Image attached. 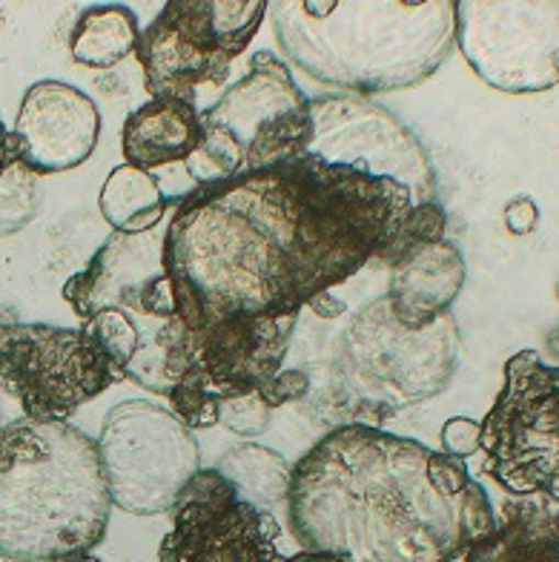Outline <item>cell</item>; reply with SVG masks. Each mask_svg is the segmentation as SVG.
I'll return each instance as SVG.
<instances>
[{
    "instance_id": "obj_12",
    "label": "cell",
    "mask_w": 559,
    "mask_h": 562,
    "mask_svg": "<svg viewBox=\"0 0 559 562\" xmlns=\"http://www.w3.org/2000/svg\"><path fill=\"white\" fill-rule=\"evenodd\" d=\"M119 379L110 356L83 327L21 322L0 313V382L30 419L67 422Z\"/></svg>"
},
{
    "instance_id": "obj_15",
    "label": "cell",
    "mask_w": 559,
    "mask_h": 562,
    "mask_svg": "<svg viewBox=\"0 0 559 562\" xmlns=\"http://www.w3.org/2000/svg\"><path fill=\"white\" fill-rule=\"evenodd\" d=\"M276 514L247 503L213 468L187 485L172 508L158 562H288Z\"/></svg>"
},
{
    "instance_id": "obj_1",
    "label": "cell",
    "mask_w": 559,
    "mask_h": 562,
    "mask_svg": "<svg viewBox=\"0 0 559 562\" xmlns=\"http://www.w3.org/2000/svg\"><path fill=\"white\" fill-rule=\"evenodd\" d=\"M384 210L333 184L302 156L192 187L167 224V270L201 325L299 316L304 304L388 250Z\"/></svg>"
},
{
    "instance_id": "obj_5",
    "label": "cell",
    "mask_w": 559,
    "mask_h": 562,
    "mask_svg": "<svg viewBox=\"0 0 559 562\" xmlns=\"http://www.w3.org/2000/svg\"><path fill=\"white\" fill-rule=\"evenodd\" d=\"M98 442L69 422L0 425V557L60 562L89 554L110 528Z\"/></svg>"
},
{
    "instance_id": "obj_31",
    "label": "cell",
    "mask_w": 559,
    "mask_h": 562,
    "mask_svg": "<svg viewBox=\"0 0 559 562\" xmlns=\"http://www.w3.org/2000/svg\"><path fill=\"white\" fill-rule=\"evenodd\" d=\"M60 562H101V560L92 554H83V557H72V560H60Z\"/></svg>"
},
{
    "instance_id": "obj_29",
    "label": "cell",
    "mask_w": 559,
    "mask_h": 562,
    "mask_svg": "<svg viewBox=\"0 0 559 562\" xmlns=\"http://www.w3.org/2000/svg\"><path fill=\"white\" fill-rule=\"evenodd\" d=\"M310 307L318 313V316L331 318V316H342L345 313V302H339V299H333L331 293H322V296H316L313 302H310Z\"/></svg>"
},
{
    "instance_id": "obj_19",
    "label": "cell",
    "mask_w": 559,
    "mask_h": 562,
    "mask_svg": "<svg viewBox=\"0 0 559 562\" xmlns=\"http://www.w3.org/2000/svg\"><path fill=\"white\" fill-rule=\"evenodd\" d=\"M465 562H559V505L548 496L505 499L491 531Z\"/></svg>"
},
{
    "instance_id": "obj_25",
    "label": "cell",
    "mask_w": 559,
    "mask_h": 562,
    "mask_svg": "<svg viewBox=\"0 0 559 562\" xmlns=\"http://www.w3.org/2000/svg\"><path fill=\"white\" fill-rule=\"evenodd\" d=\"M479 442H482V428H479V422L468 419V416H454L441 428V448L454 459L465 462L468 457H473L479 451Z\"/></svg>"
},
{
    "instance_id": "obj_13",
    "label": "cell",
    "mask_w": 559,
    "mask_h": 562,
    "mask_svg": "<svg viewBox=\"0 0 559 562\" xmlns=\"http://www.w3.org/2000/svg\"><path fill=\"white\" fill-rule=\"evenodd\" d=\"M457 46L488 87L530 95L559 87V0H462Z\"/></svg>"
},
{
    "instance_id": "obj_27",
    "label": "cell",
    "mask_w": 559,
    "mask_h": 562,
    "mask_svg": "<svg viewBox=\"0 0 559 562\" xmlns=\"http://www.w3.org/2000/svg\"><path fill=\"white\" fill-rule=\"evenodd\" d=\"M537 201L528 199V195H516L514 201H508V207H505V227H508L514 236H528V233H534V229H537Z\"/></svg>"
},
{
    "instance_id": "obj_17",
    "label": "cell",
    "mask_w": 559,
    "mask_h": 562,
    "mask_svg": "<svg viewBox=\"0 0 559 562\" xmlns=\"http://www.w3.org/2000/svg\"><path fill=\"white\" fill-rule=\"evenodd\" d=\"M468 270L459 247L448 238L416 245L390 265V284L384 296L405 327H425L450 313L462 293Z\"/></svg>"
},
{
    "instance_id": "obj_23",
    "label": "cell",
    "mask_w": 559,
    "mask_h": 562,
    "mask_svg": "<svg viewBox=\"0 0 559 562\" xmlns=\"http://www.w3.org/2000/svg\"><path fill=\"white\" fill-rule=\"evenodd\" d=\"M41 207L37 176L23 164H12L7 176L0 178V236L26 227Z\"/></svg>"
},
{
    "instance_id": "obj_2",
    "label": "cell",
    "mask_w": 559,
    "mask_h": 562,
    "mask_svg": "<svg viewBox=\"0 0 559 562\" xmlns=\"http://www.w3.org/2000/svg\"><path fill=\"white\" fill-rule=\"evenodd\" d=\"M288 528L342 562H457L496 522L462 459L370 425H339L293 465Z\"/></svg>"
},
{
    "instance_id": "obj_10",
    "label": "cell",
    "mask_w": 559,
    "mask_h": 562,
    "mask_svg": "<svg viewBox=\"0 0 559 562\" xmlns=\"http://www.w3.org/2000/svg\"><path fill=\"white\" fill-rule=\"evenodd\" d=\"M479 428L482 471L500 488L559 505V364L543 362L537 350L511 356L500 396Z\"/></svg>"
},
{
    "instance_id": "obj_8",
    "label": "cell",
    "mask_w": 559,
    "mask_h": 562,
    "mask_svg": "<svg viewBox=\"0 0 559 562\" xmlns=\"http://www.w3.org/2000/svg\"><path fill=\"white\" fill-rule=\"evenodd\" d=\"M310 133V98L279 55L256 53L250 69L201 110V147L187 158L192 187L279 167Z\"/></svg>"
},
{
    "instance_id": "obj_24",
    "label": "cell",
    "mask_w": 559,
    "mask_h": 562,
    "mask_svg": "<svg viewBox=\"0 0 559 562\" xmlns=\"http://www.w3.org/2000/svg\"><path fill=\"white\" fill-rule=\"evenodd\" d=\"M272 407L261 393H247V396H236L219 405V425L236 434V437H261L270 428Z\"/></svg>"
},
{
    "instance_id": "obj_20",
    "label": "cell",
    "mask_w": 559,
    "mask_h": 562,
    "mask_svg": "<svg viewBox=\"0 0 559 562\" xmlns=\"http://www.w3.org/2000/svg\"><path fill=\"white\" fill-rule=\"evenodd\" d=\"M98 207L107 224L121 236H138L167 222L170 199L164 195L158 178L133 164H121L103 181Z\"/></svg>"
},
{
    "instance_id": "obj_3",
    "label": "cell",
    "mask_w": 559,
    "mask_h": 562,
    "mask_svg": "<svg viewBox=\"0 0 559 562\" xmlns=\"http://www.w3.org/2000/svg\"><path fill=\"white\" fill-rule=\"evenodd\" d=\"M267 15L293 67L359 98L427 81L457 46L450 0H276Z\"/></svg>"
},
{
    "instance_id": "obj_30",
    "label": "cell",
    "mask_w": 559,
    "mask_h": 562,
    "mask_svg": "<svg viewBox=\"0 0 559 562\" xmlns=\"http://www.w3.org/2000/svg\"><path fill=\"white\" fill-rule=\"evenodd\" d=\"M288 562H342L331 554H318V551H299V554L288 557Z\"/></svg>"
},
{
    "instance_id": "obj_18",
    "label": "cell",
    "mask_w": 559,
    "mask_h": 562,
    "mask_svg": "<svg viewBox=\"0 0 559 562\" xmlns=\"http://www.w3.org/2000/svg\"><path fill=\"white\" fill-rule=\"evenodd\" d=\"M201 147L199 104L178 98H153L126 119L121 153L138 170L187 161Z\"/></svg>"
},
{
    "instance_id": "obj_21",
    "label": "cell",
    "mask_w": 559,
    "mask_h": 562,
    "mask_svg": "<svg viewBox=\"0 0 559 562\" xmlns=\"http://www.w3.org/2000/svg\"><path fill=\"white\" fill-rule=\"evenodd\" d=\"M138 37L141 26L133 9L124 3H101L78 18L69 37V53L81 67L112 69L135 53Z\"/></svg>"
},
{
    "instance_id": "obj_6",
    "label": "cell",
    "mask_w": 559,
    "mask_h": 562,
    "mask_svg": "<svg viewBox=\"0 0 559 562\" xmlns=\"http://www.w3.org/2000/svg\"><path fill=\"white\" fill-rule=\"evenodd\" d=\"M295 156L388 213L393 238L379 256L382 265L445 238L448 215L439 204L434 161L420 135L388 106L359 95L310 98V133Z\"/></svg>"
},
{
    "instance_id": "obj_26",
    "label": "cell",
    "mask_w": 559,
    "mask_h": 562,
    "mask_svg": "<svg viewBox=\"0 0 559 562\" xmlns=\"http://www.w3.org/2000/svg\"><path fill=\"white\" fill-rule=\"evenodd\" d=\"M310 379L304 376L302 370H281L279 376L272 379L270 385L261 391V396L267 400V405L276 411V407L288 405V402H299L302 396H308Z\"/></svg>"
},
{
    "instance_id": "obj_11",
    "label": "cell",
    "mask_w": 559,
    "mask_h": 562,
    "mask_svg": "<svg viewBox=\"0 0 559 562\" xmlns=\"http://www.w3.org/2000/svg\"><path fill=\"white\" fill-rule=\"evenodd\" d=\"M101 468L112 505L135 517L176 508L201 474L199 439L172 407L126 400L103 419L98 439Z\"/></svg>"
},
{
    "instance_id": "obj_28",
    "label": "cell",
    "mask_w": 559,
    "mask_h": 562,
    "mask_svg": "<svg viewBox=\"0 0 559 562\" xmlns=\"http://www.w3.org/2000/svg\"><path fill=\"white\" fill-rule=\"evenodd\" d=\"M15 147H12V133H9L3 121H0V178L7 176V170L15 164Z\"/></svg>"
},
{
    "instance_id": "obj_16",
    "label": "cell",
    "mask_w": 559,
    "mask_h": 562,
    "mask_svg": "<svg viewBox=\"0 0 559 562\" xmlns=\"http://www.w3.org/2000/svg\"><path fill=\"white\" fill-rule=\"evenodd\" d=\"M101 126V110L78 87L64 81L32 83L12 130L18 164L35 176L75 170L96 153Z\"/></svg>"
},
{
    "instance_id": "obj_14",
    "label": "cell",
    "mask_w": 559,
    "mask_h": 562,
    "mask_svg": "<svg viewBox=\"0 0 559 562\" xmlns=\"http://www.w3.org/2000/svg\"><path fill=\"white\" fill-rule=\"evenodd\" d=\"M295 322L299 316L227 318L206 327L172 391V411L192 430L219 425L221 402L261 393L284 370Z\"/></svg>"
},
{
    "instance_id": "obj_7",
    "label": "cell",
    "mask_w": 559,
    "mask_h": 562,
    "mask_svg": "<svg viewBox=\"0 0 559 562\" xmlns=\"http://www.w3.org/2000/svg\"><path fill=\"white\" fill-rule=\"evenodd\" d=\"M459 359L457 318L445 313L425 327H405L382 293L342 330L327 368V400L345 425L379 428L445 391Z\"/></svg>"
},
{
    "instance_id": "obj_22",
    "label": "cell",
    "mask_w": 559,
    "mask_h": 562,
    "mask_svg": "<svg viewBox=\"0 0 559 562\" xmlns=\"http://www.w3.org/2000/svg\"><path fill=\"white\" fill-rule=\"evenodd\" d=\"M213 471L224 476L242 499L270 510V514L276 505L288 503L293 465L279 451L265 448V445L244 442L227 448Z\"/></svg>"
},
{
    "instance_id": "obj_4",
    "label": "cell",
    "mask_w": 559,
    "mask_h": 562,
    "mask_svg": "<svg viewBox=\"0 0 559 562\" xmlns=\"http://www.w3.org/2000/svg\"><path fill=\"white\" fill-rule=\"evenodd\" d=\"M167 224L138 236L112 233L64 284V299L121 379L170 400L206 327L167 270Z\"/></svg>"
},
{
    "instance_id": "obj_9",
    "label": "cell",
    "mask_w": 559,
    "mask_h": 562,
    "mask_svg": "<svg viewBox=\"0 0 559 562\" xmlns=\"http://www.w3.org/2000/svg\"><path fill=\"white\" fill-rule=\"evenodd\" d=\"M265 15V0L164 3L135 46L149 95L195 104V87L227 83L233 60L250 46Z\"/></svg>"
}]
</instances>
